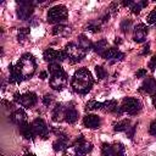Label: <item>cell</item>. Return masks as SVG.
<instances>
[{
  "label": "cell",
  "instance_id": "cell-1",
  "mask_svg": "<svg viewBox=\"0 0 156 156\" xmlns=\"http://www.w3.org/2000/svg\"><path fill=\"white\" fill-rule=\"evenodd\" d=\"M94 84V79L91 73L87 68H79L74 72L72 79H71V87L72 89L78 94H87Z\"/></svg>",
  "mask_w": 156,
  "mask_h": 156
},
{
  "label": "cell",
  "instance_id": "cell-2",
  "mask_svg": "<svg viewBox=\"0 0 156 156\" xmlns=\"http://www.w3.org/2000/svg\"><path fill=\"white\" fill-rule=\"evenodd\" d=\"M50 73V87L55 90H61L67 85V74L63 68L58 65V62H54L49 65Z\"/></svg>",
  "mask_w": 156,
  "mask_h": 156
},
{
  "label": "cell",
  "instance_id": "cell-3",
  "mask_svg": "<svg viewBox=\"0 0 156 156\" xmlns=\"http://www.w3.org/2000/svg\"><path fill=\"white\" fill-rule=\"evenodd\" d=\"M16 71L18 72V74L22 77V79H29L37 68V63H35V58L33 55L30 54H24L21 56V58L18 60V62L15 66Z\"/></svg>",
  "mask_w": 156,
  "mask_h": 156
},
{
  "label": "cell",
  "instance_id": "cell-4",
  "mask_svg": "<svg viewBox=\"0 0 156 156\" xmlns=\"http://www.w3.org/2000/svg\"><path fill=\"white\" fill-rule=\"evenodd\" d=\"M93 145L90 143H88L83 135H79L71 146H68L66 149V154L65 156H85L88 152H90Z\"/></svg>",
  "mask_w": 156,
  "mask_h": 156
},
{
  "label": "cell",
  "instance_id": "cell-5",
  "mask_svg": "<svg viewBox=\"0 0 156 156\" xmlns=\"http://www.w3.org/2000/svg\"><path fill=\"white\" fill-rule=\"evenodd\" d=\"M67 9L63 5H56L49 9L48 11V22L52 24H60L62 21L67 18Z\"/></svg>",
  "mask_w": 156,
  "mask_h": 156
},
{
  "label": "cell",
  "instance_id": "cell-6",
  "mask_svg": "<svg viewBox=\"0 0 156 156\" xmlns=\"http://www.w3.org/2000/svg\"><path fill=\"white\" fill-rule=\"evenodd\" d=\"M67 55V58L72 62V63H76V62H79L84 58L87 51H84L78 44H74V43H68L66 46H65V50H63Z\"/></svg>",
  "mask_w": 156,
  "mask_h": 156
},
{
  "label": "cell",
  "instance_id": "cell-7",
  "mask_svg": "<svg viewBox=\"0 0 156 156\" xmlns=\"http://www.w3.org/2000/svg\"><path fill=\"white\" fill-rule=\"evenodd\" d=\"M101 156H126L124 146L121 143L115 144H102L101 146Z\"/></svg>",
  "mask_w": 156,
  "mask_h": 156
},
{
  "label": "cell",
  "instance_id": "cell-8",
  "mask_svg": "<svg viewBox=\"0 0 156 156\" xmlns=\"http://www.w3.org/2000/svg\"><path fill=\"white\" fill-rule=\"evenodd\" d=\"M119 107H121V110H122L123 112H127V113H129V115H135V113H138V112L141 110L143 105H141V102H140L138 99H135V98H126V99L122 101V105H121Z\"/></svg>",
  "mask_w": 156,
  "mask_h": 156
},
{
  "label": "cell",
  "instance_id": "cell-9",
  "mask_svg": "<svg viewBox=\"0 0 156 156\" xmlns=\"http://www.w3.org/2000/svg\"><path fill=\"white\" fill-rule=\"evenodd\" d=\"M17 4H18V6H17V17L22 21L28 20L33 13V9H34L33 2L32 1H18Z\"/></svg>",
  "mask_w": 156,
  "mask_h": 156
},
{
  "label": "cell",
  "instance_id": "cell-10",
  "mask_svg": "<svg viewBox=\"0 0 156 156\" xmlns=\"http://www.w3.org/2000/svg\"><path fill=\"white\" fill-rule=\"evenodd\" d=\"M15 101L18 102L20 105H22L23 107H33L37 101L38 98L34 93H24V94H15Z\"/></svg>",
  "mask_w": 156,
  "mask_h": 156
},
{
  "label": "cell",
  "instance_id": "cell-11",
  "mask_svg": "<svg viewBox=\"0 0 156 156\" xmlns=\"http://www.w3.org/2000/svg\"><path fill=\"white\" fill-rule=\"evenodd\" d=\"M43 57L45 61L50 62V63H54V62H58V61H65L67 58V55L66 52L62 50V51H57V50H54L51 48H48L44 54H43Z\"/></svg>",
  "mask_w": 156,
  "mask_h": 156
},
{
  "label": "cell",
  "instance_id": "cell-12",
  "mask_svg": "<svg viewBox=\"0 0 156 156\" xmlns=\"http://www.w3.org/2000/svg\"><path fill=\"white\" fill-rule=\"evenodd\" d=\"M30 124H32V129L34 132V135L44 136V138L48 135V126L41 118H35Z\"/></svg>",
  "mask_w": 156,
  "mask_h": 156
},
{
  "label": "cell",
  "instance_id": "cell-13",
  "mask_svg": "<svg viewBox=\"0 0 156 156\" xmlns=\"http://www.w3.org/2000/svg\"><path fill=\"white\" fill-rule=\"evenodd\" d=\"M147 32H149V28L146 24L144 23H139L138 26H135L134 28V34H133V39L134 41L136 43H141L146 39V35H147Z\"/></svg>",
  "mask_w": 156,
  "mask_h": 156
},
{
  "label": "cell",
  "instance_id": "cell-14",
  "mask_svg": "<svg viewBox=\"0 0 156 156\" xmlns=\"http://www.w3.org/2000/svg\"><path fill=\"white\" fill-rule=\"evenodd\" d=\"M101 110L104 112H110V113H116V115L123 113V111L121 110V107H118L116 100H107V101L102 102L101 104Z\"/></svg>",
  "mask_w": 156,
  "mask_h": 156
},
{
  "label": "cell",
  "instance_id": "cell-15",
  "mask_svg": "<svg viewBox=\"0 0 156 156\" xmlns=\"http://www.w3.org/2000/svg\"><path fill=\"white\" fill-rule=\"evenodd\" d=\"M141 90L149 95L155 96L156 95V79L152 77L146 78L141 84Z\"/></svg>",
  "mask_w": 156,
  "mask_h": 156
},
{
  "label": "cell",
  "instance_id": "cell-16",
  "mask_svg": "<svg viewBox=\"0 0 156 156\" xmlns=\"http://www.w3.org/2000/svg\"><path fill=\"white\" fill-rule=\"evenodd\" d=\"M83 124H84L87 128L95 129V128H99V127H100L101 119H100V117L96 116V115H87V116L83 118Z\"/></svg>",
  "mask_w": 156,
  "mask_h": 156
},
{
  "label": "cell",
  "instance_id": "cell-17",
  "mask_svg": "<svg viewBox=\"0 0 156 156\" xmlns=\"http://www.w3.org/2000/svg\"><path fill=\"white\" fill-rule=\"evenodd\" d=\"M10 118H11V121H12L13 123H16V124L21 126V124L26 123L27 115H26V112H24L22 108H17L16 111H13V112L11 113Z\"/></svg>",
  "mask_w": 156,
  "mask_h": 156
},
{
  "label": "cell",
  "instance_id": "cell-18",
  "mask_svg": "<svg viewBox=\"0 0 156 156\" xmlns=\"http://www.w3.org/2000/svg\"><path fill=\"white\" fill-rule=\"evenodd\" d=\"M20 133L22 134V136L24 139H33L34 138V132L32 129V124H29L27 122L20 126Z\"/></svg>",
  "mask_w": 156,
  "mask_h": 156
},
{
  "label": "cell",
  "instance_id": "cell-19",
  "mask_svg": "<svg viewBox=\"0 0 156 156\" xmlns=\"http://www.w3.org/2000/svg\"><path fill=\"white\" fill-rule=\"evenodd\" d=\"M66 110L65 107H62L61 104L56 105L52 110V119L54 121H61V119H65V113H66Z\"/></svg>",
  "mask_w": 156,
  "mask_h": 156
},
{
  "label": "cell",
  "instance_id": "cell-20",
  "mask_svg": "<svg viewBox=\"0 0 156 156\" xmlns=\"http://www.w3.org/2000/svg\"><path fill=\"white\" fill-rule=\"evenodd\" d=\"M78 119V112L73 107H67L66 113H65V121L67 123H74Z\"/></svg>",
  "mask_w": 156,
  "mask_h": 156
},
{
  "label": "cell",
  "instance_id": "cell-21",
  "mask_svg": "<svg viewBox=\"0 0 156 156\" xmlns=\"http://www.w3.org/2000/svg\"><path fill=\"white\" fill-rule=\"evenodd\" d=\"M52 147H54L55 151H66V149L68 147V145H67V138L66 136H60L52 144Z\"/></svg>",
  "mask_w": 156,
  "mask_h": 156
},
{
  "label": "cell",
  "instance_id": "cell-22",
  "mask_svg": "<svg viewBox=\"0 0 156 156\" xmlns=\"http://www.w3.org/2000/svg\"><path fill=\"white\" fill-rule=\"evenodd\" d=\"M93 49L95 52H98L99 55H102L106 50H107V40L106 39H100L98 40L94 45H93Z\"/></svg>",
  "mask_w": 156,
  "mask_h": 156
},
{
  "label": "cell",
  "instance_id": "cell-23",
  "mask_svg": "<svg viewBox=\"0 0 156 156\" xmlns=\"http://www.w3.org/2000/svg\"><path fill=\"white\" fill-rule=\"evenodd\" d=\"M78 45L84 50V51H89L90 49H91V46H93V44L90 43V40L84 35V34H80V35H78Z\"/></svg>",
  "mask_w": 156,
  "mask_h": 156
},
{
  "label": "cell",
  "instance_id": "cell-24",
  "mask_svg": "<svg viewBox=\"0 0 156 156\" xmlns=\"http://www.w3.org/2000/svg\"><path fill=\"white\" fill-rule=\"evenodd\" d=\"M69 32H71L69 27L63 26V24H56L52 28V34L54 35H67Z\"/></svg>",
  "mask_w": 156,
  "mask_h": 156
},
{
  "label": "cell",
  "instance_id": "cell-25",
  "mask_svg": "<svg viewBox=\"0 0 156 156\" xmlns=\"http://www.w3.org/2000/svg\"><path fill=\"white\" fill-rule=\"evenodd\" d=\"M129 124H130L129 119H122L113 124V129L116 132H127L129 129Z\"/></svg>",
  "mask_w": 156,
  "mask_h": 156
},
{
  "label": "cell",
  "instance_id": "cell-26",
  "mask_svg": "<svg viewBox=\"0 0 156 156\" xmlns=\"http://www.w3.org/2000/svg\"><path fill=\"white\" fill-rule=\"evenodd\" d=\"M119 52V50L117 49V48H108L101 56H102V58H105V60H107V61H112L115 57H116V55Z\"/></svg>",
  "mask_w": 156,
  "mask_h": 156
},
{
  "label": "cell",
  "instance_id": "cell-27",
  "mask_svg": "<svg viewBox=\"0 0 156 156\" xmlns=\"http://www.w3.org/2000/svg\"><path fill=\"white\" fill-rule=\"evenodd\" d=\"M147 6V1H136V2H133V5L130 6V10H132V13L134 15H138L143 7Z\"/></svg>",
  "mask_w": 156,
  "mask_h": 156
},
{
  "label": "cell",
  "instance_id": "cell-28",
  "mask_svg": "<svg viewBox=\"0 0 156 156\" xmlns=\"http://www.w3.org/2000/svg\"><path fill=\"white\" fill-rule=\"evenodd\" d=\"M101 104H102V102H98L96 100H90V101L87 102V105H85V110H87V111L101 110Z\"/></svg>",
  "mask_w": 156,
  "mask_h": 156
},
{
  "label": "cell",
  "instance_id": "cell-29",
  "mask_svg": "<svg viewBox=\"0 0 156 156\" xmlns=\"http://www.w3.org/2000/svg\"><path fill=\"white\" fill-rule=\"evenodd\" d=\"M121 29H122V32H124V33H127V32H129L130 29H132V21L130 20H123L122 22H121Z\"/></svg>",
  "mask_w": 156,
  "mask_h": 156
},
{
  "label": "cell",
  "instance_id": "cell-30",
  "mask_svg": "<svg viewBox=\"0 0 156 156\" xmlns=\"http://www.w3.org/2000/svg\"><path fill=\"white\" fill-rule=\"evenodd\" d=\"M28 34H29V29L28 28H21L18 30V40L20 41H24L26 38L28 37Z\"/></svg>",
  "mask_w": 156,
  "mask_h": 156
},
{
  "label": "cell",
  "instance_id": "cell-31",
  "mask_svg": "<svg viewBox=\"0 0 156 156\" xmlns=\"http://www.w3.org/2000/svg\"><path fill=\"white\" fill-rule=\"evenodd\" d=\"M146 22H147L149 24H156V7L147 15V17H146Z\"/></svg>",
  "mask_w": 156,
  "mask_h": 156
},
{
  "label": "cell",
  "instance_id": "cell-32",
  "mask_svg": "<svg viewBox=\"0 0 156 156\" xmlns=\"http://www.w3.org/2000/svg\"><path fill=\"white\" fill-rule=\"evenodd\" d=\"M95 73H96L99 79H104L106 77V71L101 66H95Z\"/></svg>",
  "mask_w": 156,
  "mask_h": 156
},
{
  "label": "cell",
  "instance_id": "cell-33",
  "mask_svg": "<svg viewBox=\"0 0 156 156\" xmlns=\"http://www.w3.org/2000/svg\"><path fill=\"white\" fill-rule=\"evenodd\" d=\"M87 30H89L91 33H98V32L101 30V28H100V26L98 23H89L87 26Z\"/></svg>",
  "mask_w": 156,
  "mask_h": 156
},
{
  "label": "cell",
  "instance_id": "cell-34",
  "mask_svg": "<svg viewBox=\"0 0 156 156\" xmlns=\"http://www.w3.org/2000/svg\"><path fill=\"white\" fill-rule=\"evenodd\" d=\"M52 102H54V96H52L51 94H45V95L43 96V104H44L45 106H50Z\"/></svg>",
  "mask_w": 156,
  "mask_h": 156
},
{
  "label": "cell",
  "instance_id": "cell-35",
  "mask_svg": "<svg viewBox=\"0 0 156 156\" xmlns=\"http://www.w3.org/2000/svg\"><path fill=\"white\" fill-rule=\"evenodd\" d=\"M149 133H150L151 135L156 136V119L151 122V124H150V128H149Z\"/></svg>",
  "mask_w": 156,
  "mask_h": 156
},
{
  "label": "cell",
  "instance_id": "cell-36",
  "mask_svg": "<svg viewBox=\"0 0 156 156\" xmlns=\"http://www.w3.org/2000/svg\"><path fill=\"white\" fill-rule=\"evenodd\" d=\"M123 57H124V54L119 51V52H118V54L116 55V57H115V58H113V60H112V61H111L110 63H116V62H118V61H121V60H122Z\"/></svg>",
  "mask_w": 156,
  "mask_h": 156
},
{
  "label": "cell",
  "instance_id": "cell-37",
  "mask_svg": "<svg viewBox=\"0 0 156 156\" xmlns=\"http://www.w3.org/2000/svg\"><path fill=\"white\" fill-rule=\"evenodd\" d=\"M149 68H151L152 71L156 69V55L152 56V58L150 60V62H149Z\"/></svg>",
  "mask_w": 156,
  "mask_h": 156
},
{
  "label": "cell",
  "instance_id": "cell-38",
  "mask_svg": "<svg viewBox=\"0 0 156 156\" xmlns=\"http://www.w3.org/2000/svg\"><path fill=\"white\" fill-rule=\"evenodd\" d=\"M135 76H136V78H143V77H145V76H146V69H145V68H140V69L135 73Z\"/></svg>",
  "mask_w": 156,
  "mask_h": 156
},
{
  "label": "cell",
  "instance_id": "cell-39",
  "mask_svg": "<svg viewBox=\"0 0 156 156\" xmlns=\"http://www.w3.org/2000/svg\"><path fill=\"white\" fill-rule=\"evenodd\" d=\"M110 9L112 10V12H117V11H118V10H117V9H118L117 2H112V4H111V6H110Z\"/></svg>",
  "mask_w": 156,
  "mask_h": 156
},
{
  "label": "cell",
  "instance_id": "cell-40",
  "mask_svg": "<svg viewBox=\"0 0 156 156\" xmlns=\"http://www.w3.org/2000/svg\"><path fill=\"white\" fill-rule=\"evenodd\" d=\"M149 51H150V45H149V44H146V46H144V50L141 51V55H147V54H149Z\"/></svg>",
  "mask_w": 156,
  "mask_h": 156
},
{
  "label": "cell",
  "instance_id": "cell-41",
  "mask_svg": "<svg viewBox=\"0 0 156 156\" xmlns=\"http://www.w3.org/2000/svg\"><path fill=\"white\" fill-rule=\"evenodd\" d=\"M40 79H45V78H48V73L45 72V71H43V72H40Z\"/></svg>",
  "mask_w": 156,
  "mask_h": 156
},
{
  "label": "cell",
  "instance_id": "cell-42",
  "mask_svg": "<svg viewBox=\"0 0 156 156\" xmlns=\"http://www.w3.org/2000/svg\"><path fill=\"white\" fill-rule=\"evenodd\" d=\"M122 5H123V6H132V5H133V1H123Z\"/></svg>",
  "mask_w": 156,
  "mask_h": 156
},
{
  "label": "cell",
  "instance_id": "cell-43",
  "mask_svg": "<svg viewBox=\"0 0 156 156\" xmlns=\"http://www.w3.org/2000/svg\"><path fill=\"white\" fill-rule=\"evenodd\" d=\"M115 43H116V44H121V43H122V40H121V38H116V40H115Z\"/></svg>",
  "mask_w": 156,
  "mask_h": 156
},
{
  "label": "cell",
  "instance_id": "cell-44",
  "mask_svg": "<svg viewBox=\"0 0 156 156\" xmlns=\"http://www.w3.org/2000/svg\"><path fill=\"white\" fill-rule=\"evenodd\" d=\"M152 104H154V106L156 107V95H155V96H152Z\"/></svg>",
  "mask_w": 156,
  "mask_h": 156
},
{
  "label": "cell",
  "instance_id": "cell-45",
  "mask_svg": "<svg viewBox=\"0 0 156 156\" xmlns=\"http://www.w3.org/2000/svg\"><path fill=\"white\" fill-rule=\"evenodd\" d=\"M24 156H34V155H33V154H26Z\"/></svg>",
  "mask_w": 156,
  "mask_h": 156
}]
</instances>
